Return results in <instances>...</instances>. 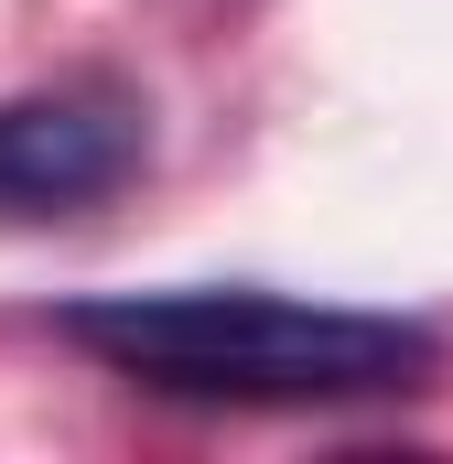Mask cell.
Here are the masks:
<instances>
[{
    "label": "cell",
    "mask_w": 453,
    "mask_h": 464,
    "mask_svg": "<svg viewBox=\"0 0 453 464\" xmlns=\"http://www.w3.org/2000/svg\"><path fill=\"white\" fill-rule=\"evenodd\" d=\"M65 346H87L109 378L151 389V400H195V411H335V400H410L443 378L432 324L259 292V281L65 303Z\"/></svg>",
    "instance_id": "cell-1"
},
{
    "label": "cell",
    "mask_w": 453,
    "mask_h": 464,
    "mask_svg": "<svg viewBox=\"0 0 453 464\" xmlns=\"http://www.w3.org/2000/svg\"><path fill=\"white\" fill-rule=\"evenodd\" d=\"M151 162V119L119 87H33L0 98V227L87 217Z\"/></svg>",
    "instance_id": "cell-2"
}]
</instances>
